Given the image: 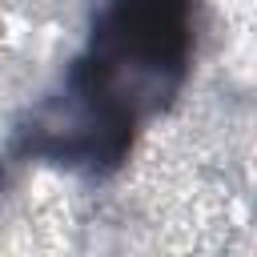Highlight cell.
I'll use <instances>...</instances> for the list:
<instances>
[{
  "label": "cell",
  "instance_id": "6da1fadb",
  "mask_svg": "<svg viewBox=\"0 0 257 257\" xmlns=\"http://www.w3.org/2000/svg\"><path fill=\"white\" fill-rule=\"evenodd\" d=\"M189 44L185 0H112L92 48L100 64L137 60V68H177Z\"/></svg>",
  "mask_w": 257,
  "mask_h": 257
}]
</instances>
